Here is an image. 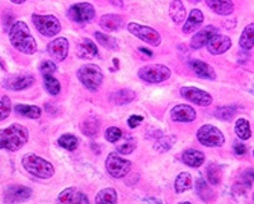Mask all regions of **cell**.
Here are the masks:
<instances>
[{"label":"cell","instance_id":"6da1fadb","mask_svg":"<svg viewBox=\"0 0 254 204\" xmlns=\"http://www.w3.org/2000/svg\"><path fill=\"white\" fill-rule=\"evenodd\" d=\"M9 41L19 53L33 55L37 51V42L32 36L29 27L22 20H17L9 31Z\"/></svg>","mask_w":254,"mask_h":204},{"label":"cell","instance_id":"7a4b0ae2","mask_svg":"<svg viewBox=\"0 0 254 204\" xmlns=\"http://www.w3.org/2000/svg\"><path fill=\"white\" fill-rule=\"evenodd\" d=\"M29 133L26 126L20 124H12L8 128L0 130V149L18 151L28 142Z\"/></svg>","mask_w":254,"mask_h":204},{"label":"cell","instance_id":"3957f363","mask_svg":"<svg viewBox=\"0 0 254 204\" xmlns=\"http://www.w3.org/2000/svg\"><path fill=\"white\" fill-rule=\"evenodd\" d=\"M22 165L28 174L38 179H50L55 174V167L52 166V163L35 153L24 155L22 158Z\"/></svg>","mask_w":254,"mask_h":204},{"label":"cell","instance_id":"277c9868","mask_svg":"<svg viewBox=\"0 0 254 204\" xmlns=\"http://www.w3.org/2000/svg\"><path fill=\"white\" fill-rule=\"evenodd\" d=\"M78 76L79 82L87 90L92 91V92H95L97 90H99V87L103 83V72H102L101 68L95 64H84L81 65L78 69Z\"/></svg>","mask_w":254,"mask_h":204},{"label":"cell","instance_id":"5b68a950","mask_svg":"<svg viewBox=\"0 0 254 204\" xmlns=\"http://www.w3.org/2000/svg\"><path fill=\"white\" fill-rule=\"evenodd\" d=\"M137 76L141 81L149 85H158L171 78L172 72L168 67L163 64H147L140 68Z\"/></svg>","mask_w":254,"mask_h":204},{"label":"cell","instance_id":"8992f818","mask_svg":"<svg viewBox=\"0 0 254 204\" xmlns=\"http://www.w3.org/2000/svg\"><path fill=\"white\" fill-rule=\"evenodd\" d=\"M32 22H33L38 32L42 36H46V37H54L61 31L60 20L55 15L33 14L32 15Z\"/></svg>","mask_w":254,"mask_h":204},{"label":"cell","instance_id":"52a82bcc","mask_svg":"<svg viewBox=\"0 0 254 204\" xmlns=\"http://www.w3.org/2000/svg\"><path fill=\"white\" fill-rule=\"evenodd\" d=\"M197 139L205 147H222L225 143V137L219 128L211 124L202 125L197 131Z\"/></svg>","mask_w":254,"mask_h":204},{"label":"cell","instance_id":"ba28073f","mask_svg":"<svg viewBox=\"0 0 254 204\" xmlns=\"http://www.w3.org/2000/svg\"><path fill=\"white\" fill-rule=\"evenodd\" d=\"M127 29H128V32L131 35L136 36V37L146 42L150 46L158 47L159 45L162 44V36L153 27L142 26V24L135 23V22H130L127 24Z\"/></svg>","mask_w":254,"mask_h":204},{"label":"cell","instance_id":"9c48e42d","mask_svg":"<svg viewBox=\"0 0 254 204\" xmlns=\"http://www.w3.org/2000/svg\"><path fill=\"white\" fill-rule=\"evenodd\" d=\"M106 169L112 178L122 179L128 175V172L131 171V162L121 157L119 153L112 152L106 160Z\"/></svg>","mask_w":254,"mask_h":204},{"label":"cell","instance_id":"30bf717a","mask_svg":"<svg viewBox=\"0 0 254 204\" xmlns=\"http://www.w3.org/2000/svg\"><path fill=\"white\" fill-rule=\"evenodd\" d=\"M94 15L95 9L90 3L74 4L67 10V17L75 23H87L94 18Z\"/></svg>","mask_w":254,"mask_h":204},{"label":"cell","instance_id":"8fae6325","mask_svg":"<svg viewBox=\"0 0 254 204\" xmlns=\"http://www.w3.org/2000/svg\"><path fill=\"white\" fill-rule=\"evenodd\" d=\"M181 96L187 101L198 106H210L212 103V96L203 90L197 87H181Z\"/></svg>","mask_w":254,"mask_h":204},{"label":"cell","instance_id":"7c38bea8","mask_svg":"<svg viewBox=\"0 0 254 204\" xmlns=\"http://www.w3.org/2000/svg\"><path fill=\"white\" fill-rule=\"evenodd\" d=\"M32 196V190L28 187L23 185H10L4 193V201L6 204H15V203H23L28 201Z\"/></svg>","mask_w":254,"mask_h":204},{"label":"cell","instance_id":"4fadbf2b","mask_svg":"<svg viewBox=\"0 0 254 204\" xmlns=\"http://www.w3.org/2000/svg\"><path fill=\"white\" fill-rule=\"evenodd\" d=\"M58 204H89V199L76 188H67L58 196Z\"/></svg>","mask_w":254,"mask_h":204},{"label":"cell","instance_id":"5bb4252c","mask_svg":"<svg viewBox=\"0 0 254 204\" xmlns=\"http://www.w3.org/2000/svg\"><path fill=\"white\" fill-rule=\"evenodd\" d=\"M69 41L65 37H58L47 45V51L55 61H64L69 54Z\"/></svg>","mask_w":254,"mask_h":204},{"label":"cell","instance_id":"9a60e30c","mask_svg":"<svg viewBox=\"0 0 254 204\" xmlns=\"http://www.w3.org/2000/svg\"><path fill=\"white\" fill-rule=\"evenodd\" d=\"M215 35H217V28L215 26H206L198 29L190 38V47L194 50L202 49Z\"/></svg>","mask_w":254,"mask_h":204},{"label":"cell","instance_id":"2e32d148","mask_svg":"<svg viewBox=\"0 0 254 204\" xmlns=\"http://www.w3.org/2000/svg\"><path fill=\"white\" fill-rule=\"evenodd\" d=\"M231 38L226 35H215L208 41L207 51L211 55H222L231 47Z\"/></svg>","mask_w":254,"mask_h":204},{"label":"cell","instance_id":"e0dca14e","mask_svg":"<svg viewBox=\"0 0 254 204\" xmlns=\"http://www.w3.org/2000/svg\"><path fill=\"white\" fill-rule=\"evenodd\" d=\"M171 116L174 121L178 122H190L196 119L197 114L192 106L186 105V103H181V105H176L171 110Z\"/></svg>","mask_w":254,"mask_h":204},{"label":"cell","instance_id":"ac0fdd59","mask_svg":"<svg viewBox=\"0 0 254 204\" xmlns=\"http://www.w3.org/2000/svg\"><path fill=\"white\" fill-rule=\"evenodd\" d=\"M188 65L190 68L194 72L197 77L199 78H203V79H208V81H215L216 79V72L210 64L205 63L202 60H190L188 61Z\"/></svg>","mask_w":254,"mask_h":204},{"label":"cell","instance_id":"d6986e66","mask_svg":"<svg viewBox=\"0 0 254 204\" xmlns=\"http://www.w3.org/2000/svg\"><path fill=\"white\" fill-rule=\"evenodd\" d=\"M35 77L32 76H17V77H10V78L5 79L3 83L4 87L6 90L10 91H23L27 88L32 87L35 85Z\"/></svg>","mask_w":254,"mask_h":204},{"label":"cell","instance_id":"ffe728a7","mask_svg":"<svg viewBox=\"0 0 254 204\" xmlns=\"http://www.w3.org/2000/svg\"><path fill=\"white\" fill-rule=\"evenodd\" d=\"M203 19H205L203 13L199 9H192L188 18L186 19L185 24H183V33L188 35V33L197 31L201 27V24L203 23Z\"/></svg>","mask_w":254,"mask_h":204},{"label":"cell","instance_id":"44dd1931","mask_svg":"<svg viewBox=\"0 0 254 204\" xmlns=\"http://www.w3.org/2000/svg\"><path fill=\"white\" fill-rule=\"evenodd\" d=\"M99 26L107 32H116L124 27V18L119 14H104L99 19Z\"/></svg>","mask_w":254,"mask_h":204},{"label":"cell","instance_id":"7402d4cb","mask_svg":"<svg viewBox=\"0 0 254 204\" xmlns=\"http://www.w3.org/2000/svg\"><path fill=\"white\" fill-rule=\"evenodd\" d=\"M76 54H78V56L80 59L90 60V59H94L95 56H98V49H97V45L92 40H89V38H83L78 44Z\"/></svg>","mask_w":254,"mask_h":204},{"label":"cell","instance_id":"603a6c76","mask_svg":"<svg viewBox=\"0 0 254 204\" xmlns=\"http://www.w3.org/2000/svg\"><path fill=\"white\" fill-rule=\"evenodd\" d=\"M208 8L219 15H229L234 12L233 0H206Z\"/></svg>","mask_w":254,"mask_h":204},{"label":"cell","instance_id":"cb8c5ba5","mask_svg":"<svg viewBox=\"0 0 254 204\" xmlns=\"http://www.w3.org/2000/svg\"><path fill=\"white\" fill-rule=\"evenodd\" d=\"M182 161L185 165H187V166L197 169V167L202 166V163L205 162V155H203L201 151L190 148L183 152Z\"/></svg>","mask_w":254,"mask_h":204},{"label":"cell","instance_id":"d4e9b609","mask_svg":"<svg viewBox=\"0 0 254 204\" xmlns=\"http://www.w3.org/2000/svg\"><path fill=\"white\" fill-rule=\"evenodd\" d=\"M136 99V94L132 90H128V88H122V90L115 91L112 95H111V102H113L115 105L122 106L127 105L132 102Z\"/></svg>","mask_w":254,"mask_h":204},{"label":"cell","instance_id":"484cf974","mask_svg":"<svg viewBox=\"0 0 254 204\" xmlns=\"http://www.w3.org/2000/svg\"><path fill=\"white\" fill-rule=\"evenodd\" d=\"M169 15L174 23H183L186 20V8L183 5L182 0H172L169 5Z\"/></svg>","mask_w":254,"mask_h":204},{"label":"cell","instance_id":"4316f807","mask_svg":"<svg viewBox=\"0 0 254 204\" xmlns=\"http://www.w3.org/2000/svg\"><path fill=\"white\" fill-rule=\"evenodd\" d=\"M14 111L18 115L23 117H28V119H40L42 115V110L41 107L36 105H24V103H17L14 106Z\"/></svg>","mask_w":254,"mask_h":204},{"label":"cell","instance_id":"83f0119b","mask_svg":"<svg viewBox=\"0 0 254 204\" xmlns=\"http://www.w3.org/2000/svg\"><path fill=\"white\" fill-rule=\"evenodd\" d=\"M196 190L197 194L199 196V198L202 199L203 202H206V203H212V202L215 201V198H216L214 190L208 187V184L206 183L202 178L197 179Z\"/></svg>","mask_w":254,"mask_h":204},{"label":"cell","instance_id":"f1b7e54d","mask_svg":"<svg viewBox=\"0 0 254 204\" xmlns=\"http://www.w3.org/2000/svg\"><path fill=\"white\" fill-rule=\"evenodd\" d=\"M95 204H117V192L113 188H104L95 197Z\"/></svg>","mask_w":254,"mask_h":204},{"label":"cell","instance_id":"f546056e","mask_svg":"<svg viewBox=\"0 0 254 204\" xmlns=\"http://www.w3.org/2000/svg\"><path fill=\"white\" fill-rule=\"evenodd\" d=\"M239 45L244 50H252L254 45V24L251 23L243 29L239 38Z\"/></svg>","mask_w":254,"mask_h":204},{"label":"cell","instance_id":"4dcf8cb0","mask_svg":"<svg viewBox=\"0 0 254 204\" xmlns=\"http://www.w3.org/2000/svg\"><path fill=\"white\" fill-rule=\"evenodd\" d=\"M192 188V176L188 172H181L174 181V190L178 194L187 192Z\"/></svg>","mask_w":254,"mask_h":204},{"label":"cell","instance_id":"1f68e13d","mask_svg":"<svg viewBox=\"0 0 254 204\" xmlns=\"http://www.w3.org/2000/svg\"><path fill=\"white\" fill-rule=\"evenodd\" d=\"M136 147H137V143H136L135 138L131 135H126V137L122 135L121 139L117 142V152L122 155H130L135 151Z\"/></svg>","mask_w":254,"mask_h":204},{"label":"cell","instance_id":"d6a6232c","mask_svg":"<svg viewBox=\"0 0 254 204\" xmlns=\"http://www.w3.org/2000/svg\"><path fill=\"white\" fill-rule=\"evenodd\" d=\"M235 134L239 137L242 140H248L252 137V130H251V124L247 119L244 117H239L235 121Z\"/></svg>","mask_w":254,"mask_h":204},{"label":"cell","instance_id":"836d02e7","mask_svg":"<svg viewBox=\"0 0 254 204\" xmlns=\"http://www.w3.org/2000/svg\"><path fill=\"white\" fill-rule=\"evenodd\" d=\"M80 129L83 134L88 135V137H94V135L98 134L99 131V121L93 116L87 117L80 124Z\"/></svg>","mask_w":254,"mask_h":204},{"label":"cell","instance_id":"e575fe53","mask_svg":"<svg viewBox=\"0 0 254 204\" xmlns=\"http://www.w3.org/2000/svg\"><path fill=\"white\" fill-rule=\"evenodd\" d=\"M94 37L97 38V42L99 45L104 47V49H108V50H116L119 47V44H117V40L113 38L112 36L107 35V33H103V32H95L94 33Z\"/></svg>","mask_w":254,"mask_h":204},{"label":"cell","instance_id":"d590c367","mask_svg":"<svg viewBox=\"0 0 254 204\" xmlns=\"http://www.w3.org/2000/svg\"><path fill=\"white\" fill-rule=\"evenodd\" d=\"M59 146L61 148L66 149V151H75L78 148L79 140L75 135L72 134H63L60 138L58 139Z\"/></svg>","mask_w":254,"mask_h":204},{"label":"cell","instance_id":"8d00e7d4","mask_svg":"<svg viewBox=\"0 0 254 204\" xmlns=\"http://www.w3.org/2000/svg\"><path fill=\"white\" fill-rule=\"evenodd\" d=\"M174 143H176V138L172 137V135H168V137H160L159 139H156L155 144H154V149L158 151L159 153H164V152L169 151V149L173 147Z\"/></svg>","mask_w":254,"mask_h":204},{"label":"cell","instance_id":"74e56055","mask_svg":"<svg viewBox=\"0 0 254 204\" xmlns=\"http://www.w3.org/2000/svg\"><path fill=\"white\" fill-rule=\"evenodd\" d=\"M44 86L46 88V91L52 96H56V95L60 94L61 91V85L60 82L52 76H44Z\"/></svg>","mask_w":254,"mask_h":204},{"label":"cell","instance_id":"f35d334b","mask_svg":"<svg viewBox=\"0 0 254 204\" xmlns=\"http://www.w3.org/2000/svg\"><path fill=\"white\" fill-rule=\"evenodd\" d=\"M207 178L210 184H212V185H220L221 184V169H220V166H217L216 163H210L207 166Z\"/></svg>","mask_w":254,"mask_h":204},{"label":"cell","instance_id":"ab89813d","mask_svg":"<svg viewBox=\"0 0 254 204\" xmlns=\"http://www.w3.org/2000/svg\"><path fill=\"white\" fill-rule=\"evenodd\" d=\"M237 114V107L234 106H222L215 110L214 115L220 120H224V121H229L234 117V115Z\"/></svg>","mask_w":254,"mask_h":204},{"label":"cell","instance_id":"60d3db41","mask_svg":"<svg viewBox=\"0 0 254 204\" xmlns=\"http://www.w3.org/2000/svg\"><path fill=\"white\" fill-rule=\"evenodd\" d=\"M10 110H12V102L8 96H4L0 100V121L5 120L6 117L10 115Z\"/></svg>","mask_w":254,"mask_h":204},{"label":"cell","instance_id":"b9f144b4","mask_svg":"<svg viewBox=\"0 0 254 204\" xmlns=\"http://www.w3.org/2000/svg\"><path fill=\"white\" fill-rule=\"evenodd\" d=\"M38 69H40L42 76H52L58 70V65H56V63H54L51 60H44L40 64Z\"/></svg>","mask_w":254,"mask_h":204},{"label":"cell","instance_id":"7bdbcfd3","mask_svg":"<svg viewBox=\"0 0 254 204\" xmlns=\"http://www.w3.org/2000/svg\"><path fill=\"white\" fill-rule=\"evenodd\" d=\"M124 135L122 130L117 126H110V128L106 130V139L110 143H116L121 139V137Z\"/></svg>","mask_w":254,"mask_h":204},{"label":"cell","instance_id":"ee69618b","mask_svg":"<svg viewBox=\"0 0 254 204\" xmlns=\"http://www.w3.org/2000/svg\"><path fill=\"white\" fill-rule=\"evenodd\" d=\"M14 17H13V14L10 12H6L5 15H4V22H3V27L4 29H5L6 32H9L10 31V28H12V26L14 24Z\"/></svg>","mask_w":254,"mask_h":204},{"label":"cell","instance_id":"f6af8a7d","mask_svg":"<svg viewBox=\"0 0 254 204\" xmlns=\"http://www.w3.org/2000/svg\"><path fill=\"white\" fill-rule=\"evenodd\" d=\"M233 151H234V153L237 156H244L248 152V149H247V147L243 143L235 142L234 146H233Z\"/></svg>","mask_w":254,"mask_h":204},{"label":"cell","instance_id":"bcb514c9","mask_svg":"<svg viewBox=\"0 0 254 204\" xmlns=\"http://www.w3.org/2000/svg\"><path fill=\"white\" fill-rule=\"evenodd\" d=\"M144 120V117L140 116V115H132V116L128 117V120H127V124H128V126H130L131 129L136 128L137 125H140V122Z\"/></svg>","mask_w":254,"mask_h":204},{"label":"cell","instance_id":"7dc6e473","mask_svg":"<svg viewBox=\"0 0 254 204\" xmlns=\"http://www.w3.org/2000/svg\"><path fill=\"white\" fill-rule=\"evenodd\" d=\"M110 3L113 4L115 6H119V8L124 6V0H110Z\"/></svg>","mask_w":254,"mask_h":204},{"label":"cell","instance_id":"c3c4849f","mask_svg":"<svg viewBox=\"0 0 254 204\" xmlns=\"http://www.w3.org/2000/svg\"><path fill=\"white\" fill-rule=\"evenodd\" d=\"M140 51H141V53H144V54H146L147 56H151L153 55V53H151L150 50H147V49H144V47H140Z\"/></svg>","mask_w":254,"mask_h":204},{"label":"cell","instance_id":"681fc988","mask_svg":"<svg viewBox=\"0 0 254 204\" xmlns=\"http://www.w3.org/2000/svg\"><path fill=\"white\" fill-rule=\"evenodd\" d=\"M10 1H12L13 4H22V3H24L26 0H10Z\"/></svg>","mask_w":254,"mask_h":204},{"label":"cell","instance_id":"f907efd6","mask_svg":"<svg viewBox=\"0 0 254 204\" xmlns=\"http://www.w3.org/2000/svg\"><path fill=\"white\" fill-rule=\"evenodd\" d=\"M178 204H192V203H190V202H182V203H178Z\"/></svg>","mask_w":254,"mask_h":204}]
</instances>
